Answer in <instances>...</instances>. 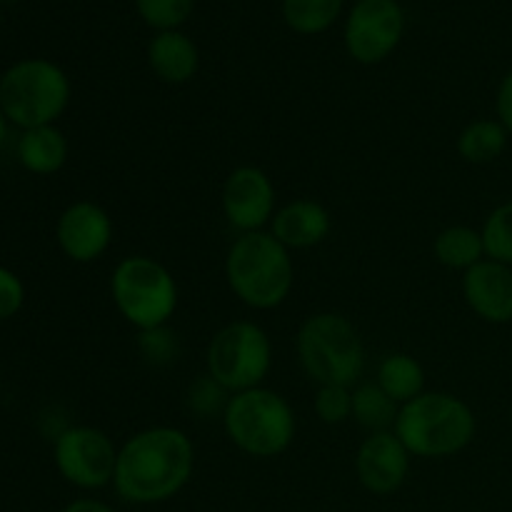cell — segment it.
Segmentation results:
<instances>
[{"instance_id":"cell-1","label":"cell","mask_w":512,"mask_h":512,"mask_svg":"<svg viewBox=\"0 0 512 512\" xmlns=\"http://www.w3.org/2000/svg\"><path fill=\"white\" fill-rule=\"evenodd\" d=\"M193 470V440L183 430L158 425L140 430L120 445L113 488L125 503H165L190 483Z\"/></svg>"},{"instance_id":"cell-2","label":"cell","mask_w":512,"mask_h":512,"mask_svg":"<svg viewBox=\"0 0 512 512\" xmlns=\"http://www.w3.org/2000/svg\"><path fill=\"white\" fill-rule=\"evenodd\" d=\"M225 278L240 303L253 310H273L293 290L295 265L290 250L270 230H258L238 235L230 245Z\"/></svg>"},{"instance_id":"cell-3","label":"cell","mask_w":512,"mask_h":512,"mask_svg":"<svg viewBox=\"0 0 512 512\" xmlns=\"http://www.w3.org/2000/svg\"><path fill=\"white\" fill-rule=\"evenodd\" d=\"M393 433L410 455L450 458L473 443L478 420L473 408L453 393H423L400 405Z\"/></svg>"},{"instance_id":"cell-4","label":"cell","mask_w":512,"mask_h":512,"mask_svg":"<svg viewBox=\"0 0 512 512\" xmlns=\"http://www.w3.org/2000/svg\"><path fill=\"white\" fill-rule=\"evenodd\" d=\"M223 425L240 453L263 460L283 455L298 433V420L288 400L263 385L230 395Z\"/></svg>"},{"instance_id":"cell-5","label":"cell","mask_w":512,"mask_h":512,"mask_svg":"<svg viewBox=\"0 0 512 512\" xmlns=\"http://www.w3.org/2000/svg\"><path fill=\"white\" fill-rule=\"evenodd\" d=\"M70 103V80L45 58L18 60L0 78V110L18 128L55 125Z\"/></svg>"},{"instance_id":"cell-6","label":"cell","mask_w":512,"mask_h":512,"mask_svg":"<svg viewBox=\"0 0 512 512\" xmlns=\"http://www.w3.org/2000/svg\"><path fill=\"white\" fill-rule=\"evenodd\" d=\"M295 350L305 373L318 385H350L365 368V348L358 330L338 313L310 315L298 330Z\"/></svg>"},{"instance_id":"cell-7","label":"cell","mask_w":512,"mask_h":512,"mask_svg":"<svg viewBox=\"0 0 512 512\" xmlns=\"http://www.w3.org/2000/svg\"><path fill=\"white\" fill-rule=\"evenodd\" d=\"M110 298L133 328H158L168 325L178 310V283L155 258L128 255L110 275Z\"/></svg>"},{"instance_id":"cell-8","label":"cell","mask_w":512,"mask_h":512,"mask_svg":"<svg viewBox=\"0 0 512 512\" xmlns=\"http://www.w3.org/2000/svg\"><path fill=\"white\" fill-rule=\"evenodd\" d=\"M208 375L230 395L263 385L273 365L268 333L253 320H235L220 328L208 345Z\"/></svg>"},{"instance_id":"cell-9","label":"cell","mask_w":512,"mask_h":512,"mask_svg":"<svg viewBox=\"0 0 512 512\" xmlns=\"http://www.w3.org/2000/svg\"><path fill=\"white\" fill-rule=\"evenodd\" d=\"M53 460L65 483L80 490H100L113 485L118 448L103 430L73 425L55 438Z\"/></svg>"},{"instance_id":"cell-10","label":"cell","mask_w":512,"mask_h":512,"mask_svg":"<svg viewBox=\"0 0 512 512\" xmlns=\"http://www.w3.org/2000/svg\"><path fill=\"white\" fill-rule=\"evenodd\" d=\"M405 15L398 0H358L345 23V48L350 58L375 65L398 48Z\"/></svg>"},{"instance_id":"cell-11","label":"cell","mask_w":512,"mask_h":512,"mask_svg":"<svg viewBox=\"0 0 512 512\" xmlns=\"http://www.w3.org/2000/svg\"><path fill=\"white\" fill-rule=\"evenodd\" d=\"M220 203L230 228L238 230L240 235L263 230L278 210L273 180L255 165H240L225 178Z\"/></svg>"},{"instance_id":"cell-12","label":"cell","mask_w":512,"mask_h":512,"mask_svg":"<svg viewBox=\"0 0 512 512\" xmlns=\"http://www.w3.org/2000/svg\"><path fill=\"white\" fill-rule=\"evenodd\" d=\"M55 240L65 258L73 263H95L103 258L113 240V220L103 205L93 200L70 203L55 225Z\"/></svg>"},{"instance_id":"cell-13","label":"cell","mask_w":512,"mask_h":512,"mask_svg":"<svg viewBox=\"0 0 512 512\" xmlns=\"http://www.w3.org/2000/svg\"><path fill=\"white\" fill-rule=\"evenodd\" d=\"M410 453L393 430L370 433L355 455V473L360 485L373 495H393L405 485Z\"/></svg>"},{"instance_id":"cell-14","label":"cell","mask_w":512,"mask_h":512,"mask_svg":"<svg viewBox=\"0 0 512 512\" xmlns=\"http://www.w3.org/2000/svg\"><path fill=\"white\" fill-rule=\"evenodd\" d=\"M463 295L485 323H512V268L485 258L463 275Z\"/></svg>"},{"instance_id":"cell-15","label":"cell","mask_w":512,"mask_h":512,"mask_svg":"<svg viewBox=\"0 0 512 512\" xmlns=\"http://www.w3.org/2000/svg\"><path fill=\"white\" fill-rule=\"evenodd\" d=\"M333 220L325 205L318 200L298 198L275 210L270 220V233L288 250H308L323 243L330 235Z\"/></svg>"},{"instance_id":"cell-16","label":"cell","mask_w":512,"mask_h":512,"mask_svg":"<svg viewBox=\"0 0 512 512\" xmlns=\"http://www.w3.org/2000/svg\"><path fill=\"white\" fill-rule=\"evenodd\" d=\"M148 65L163 83L183 85L200 68L198 45L180 30H160L148 45Z\"/></svg>"},{"instance_id":"cell-17","label":"cell","mask_w":512,"mask_h":512,"mask_svg":"<svg viewBox=\"0 0 512 512\" xmlns=\"http://www.w3.org/2000/svg\"><path fill=\"white\" fill-rule=\"evenodd\" d=\"M18 160L28 173L53 175L68 163V140L58 125L23 130L18 140Z\"/></svg>"},{"instance_id":"cell-18","label":"cell","mask_w":512,"mask_h":512,"mask_svg":"<svg viewBox=\"0 0 512 512\" xmlns=\"http://www.w3.org/2000/svg\"><path fill=\"white\" fill-rule=\"evenodd\" d=\"M375 383L390 395L398 405L410 403L418 395L425 393V370L418 358L408 353H390L385 355L378 368V380Z\"/></svg>"},{"instance_id":"cell-19","label":"cell","mask_w":512,"mask_h":512,"mask_svg":"<svg viewBox=\"0 0 512 512\" xmlns=\"http://www.w3.org/2000/svg\"><path fill=\"white\" fill-rule=\"evenodd\" d=\"M433 250L440 265L450 270H463V273L485 260L483 235L470 225H450V228L440 230Z\"/></svg>"},{"instance_id":"cell-20","label":"cell","mask_w":512,"mask_h":512,"mask_svg":"<svg viewBox=\"0 0 512 512\" xmlns=\"http://www.w3.org/2000/svg\"><path fill=\"white\" fill-rule=\"evenodd\" d=\"M508 130L498 118L473 120L463 128L458 138V153L465 163L488 165L495 163L508 148Z\"/></svg>"},{"instance_id":"cell-21","label":"cell","mask_w":512,"mask_h":512,"mask_svg":"<svg viewBox=\"0 0 512 512\" xmlns=\"http://www.w3.org/2000/svg\"><path fill=\"white\" fill-rule=\"evenodd\" d=\"M398 413L400 405L378 383H365L353 390V420L370 433L393 430Z\"/></svg>"},{"instance_id":"cell-22","label":"cell","mask_w":512,"mask_h":512,"mask_svg":"<svg viewBox=\"0 0 512 512\" xmlns=\"http://www.w3.org/2000/svg\"><path fill=\"white\" fill-rule=\"evenodd\" d=\"M343 0H283L285 23L303 35H318L338 20Z\"/></svg>"},{"instance_id":"cell-23","label":"cell","mask_w":512,"mask_h":512,"mask_svg":"<svg viewBox=\"0 0 512 512\" xmlns=\"http://www.w3.org/2000/svg\"><path fill=\"white\" fill-rule=\"evenodd\" d=\"M480 235H483L485 258L512 268V200L498 205L485 218Z\"/></svg>"},{"instance_id":"cell-24","label":"cell","mask_w":512,"mask_h":512,"mask_svg":"<svg viewBox=\"0 0 512 512\" xmlns=\"http://www.w3.org/2000/svg\"><path fill=\"white\" fill-rule=\"evenodd\" d=\"M230 393L218 383L215 378H210L208 373L195 378L190 383L188 395H185V403H188V410L200 420H210L215 415H223L225 408H228Z\"/></svg>"},{"instance_id":"cell-25","label":"cell","mask_w":512,"mask_h":512,"mask_svg":"<svg viewBox=\"0 0 512 512\" xmlns=\"http://www.w3.org/2000/svg\"><path fill=\"white\" fill-rule=\"evenodd\" d=\"M135 8L140 18L160 33L178 30V25H183L193 13V0H135Z\"/></svg>"},{"instance_id":"cell-26","label":"cell","mask_w":512,"mask_h":512,"mask_svg":"<svg viewBox=\"0 0 512 512\" xmlns=\"http://www.w3.org/2000/svg\"><path fill=\"white\" fill-rule=\"evenodd\" d=\"M138 350L145 358V363L155 365V368H165L178 358V335L170 325H158V328L140 330L138 335Z\"/></svg>"},{"instance_id":"cell-27","label":"cell","mask_w":512,"mask_h":512,"mask_svg":"<svg viewBox=\"0 0 512 512\" xmlns=\"http://www.w3.org/2000/svg\"><path fill=\"white\" fill-rule=\"evenodd\" d=\"M315 413L323 423L340 425L353 418V390L345 385H318Z\"/></svg>"},{"instance_id":"cell-28","label":"cell","mask_w":512,"mask_h":512,"mask_svg":"<svg viewBox=\"0 0 512 512\" xmlns=\"http://www.w3.org/2000/svg\"><path fill=\"white\" fill-rule=\"evenodd\" d=\"M25 285L13 270L0 268V320H8L23 308Z\"/></svg>"},{"instance_id":"cell-29","label":"cell","mask_w":512,"mask_h":512,"mask_svg":"<svg viewBox=\"0 0 512 512\" xmlns=\"http://www.w3.org/2000/svg\"><path fill=\"white\" fill-rule=\"evenodd\" d=\"M495 113L503 128L512 135V70L500 80L498 95H495Z\"/></svg>"},{"instance_id":"cell-30","label":"cell","mask_w":512,"mask_h":512,"mask_svg":"<svg viewBox=\"0 0 512 512\" xmlns=\"http://www.w3.org/2000/svg\"><path fill=\"white\" fill-rule=\"evenodd\" d=\"M63 512H115V510L110 508L108 503H103V500L78 498V500H73V503L65 505Z\"/></svg>"},{"instance_id":"cell-31","label":"cell","mask_w":512,"mask_h":512,"mask_svg":"<svg viewBox=\"0 0 512 512\" xmlns=\"http://www.w3.org/2000/svg\"><path fill=\"white\" fill-rule=\"evenodd\" d=\"M5 138H8V118H5L3 110H0V148L5 145Z\"/></svg>"}]
</instances>
